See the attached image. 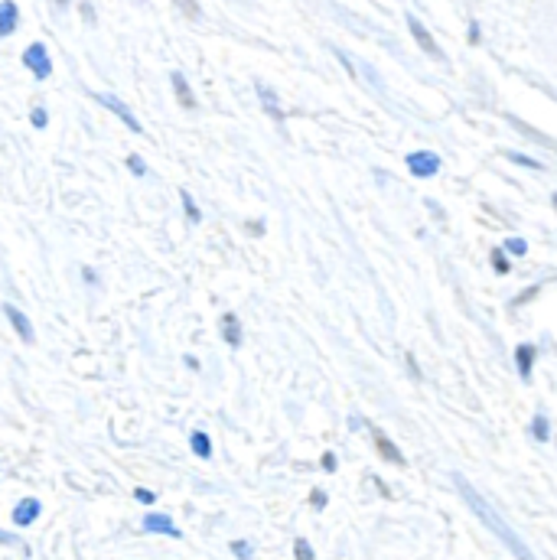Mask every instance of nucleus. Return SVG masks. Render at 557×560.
<instances>
[{
    "label": "nucleus",
    "mask_w": 557,
    "mask_h": 560,
    "mask_svg": "<svg viewBox=\"0 0 557 560\" xmlns=\"http://www.w3.org/2000/svg\"><path fill=\"white\" fill-rule=\"evenodd\" d=\"M36 518H40V502H36V498H24V502H20V506L14 508V521L20 525V528L33 525Z\"/></svg>",
    "instance_id": "11"
},
{
    "label": "nucleus",
    "mask_w": 557,
    "mask_h": 560,
    "mask_svg": "<svg viewBox=\"0 0 557 560\" xmlns=\"http://www.w3.org/2000/svg\"><path fill=\"white\" fill-rule=\"evenodd\" d=\"M493 268L499 270V274H509V258H502V251H493Z\"/></svg>",
    "instance_id": "22"
},
{
    "label": "nucleus",
    "mask_w": 557,
    "mask_h": 560,
    "mask_svg": "<svg viewBox=\"0 0 557 560\" xmlns=\"http://www.w3.org/2000/svg\"><path fill=\"white\" fill-rule=\"evenodd\" d=\"M407 170H411V176H417V180H427V176H437L440 170V157L430 151H415L407 153Z\"/></svg>",
    "instance_id": "3"
},
{
    "label": "nucleus",
    "mask_w": 557,
    "mask_h": 560,
    "mask_svg": "<svg viewBox=\"0 0 557 560\" xmlns=\"http://www.w3.org/2000/svg\"><path fill=\"white\" fill-rule=\"evenodd\" d=\"M173 4L180 7V14L190 16V20H200V16H202V10H200V4H196V0H173Z\"/></svg>",
    "instance_id": "18"
},
{
    "label": "nucleus",
    "mask_w": 557,
    "mask_h": 560,
    "mask_svg": "<svg viewBox=\"0 0 557 560\" xmlns=\"http://www.w3.org/2000/svg\"><path fill=\"white\" fill-rule=\"evenodd\" d=\"M294 554H297V560H313V547L307 545V541H303V537H297Z\"/></svg>",
    "instance_id": "19"
},
{
    "label": "nucleus",
    "mask_w": 557,
    "mask_h": 560,
    "mask_svg": "<svg viewBox=\"0 0 557 560\" xmlns=\"http://www.w3.org/2000/svg\"><path fill=\"white\" fill-rule=\"evenodd\" d=\"M0 545H20V537L7 535V531H0Z\"/></svg>",
    "instance_id": "27"
},
{
    "label": "nucleus",
    "mask_w": 557,
    "mask_h": 560,
    "mask_svg": "<svg viewBox=\"0 0 557 560\" xmlns=\"http://www.w3.org/2000/svg\"><path fill=\"white\" fill-rule=\"evenodd\" d=\"M180 199H183V209H186V215H190L192 225H200V221H202V212H200V205L192 202L190 190H180Z\"/></svg>",
    "instance_id": "16"
},
{
    "label": "nucleus",
    "mask_w": 557,
    "mask_h": 560,
    "mask_svg": "<svg viewBox=\"0 0 557 560\" xmlns=\"http://www.w3.org/2000/svg\"><path fill=\"white\" fill-rule=\"evenodd\" d=\"M407 30H411V36H415V40H417V46H421L424 53H427V55H434L437 63H444V59H446V55H444V49H440L437 43H434V36H430V33H427V26H424L415 14H407Z\"/></svg>",
    "instance_id": "4"
},
{
    "label": "nucleus",
    "mask_w": 557,
    "mask_h": 560,
    "mask_svg": "<svg viewBox=\"0 0 557 560\" xmlns=\"http://www.w3.org/2000/svg\"><path fill=\"white\" fill-rule=\"evenodd\" d=\"M515 362H518V375H522V381H532L534 349L532 346H518L515 349Z\"/></svg>",
    "instance_id": "14"
},
{
    "label": "nucleus",
    "mask_w": 557,
    "mask_h": 560,
    "mask_svg": "<svg viewBox=\"0 0 557 560\" xmlns=\"http://www.w3.org/2000/svg\"><path fill=\"white\" fill-rule=\"evenodd\" d=\"M134 496H137V502H143V506H151L153 498H157V496H153V492H147V489H137Z\"/></svg>",
    "instance_id": "26"
},
{
    "label": "nucleus",
    "mask_w": 557,
    "mask_h": 560,
    "mask_svg": "<svg viewBox=\"0 0 557 560\" xmlns=\"http://www.w3.org/2000/svg\"><path fill=\"white\" fill-rule=\"evenodd\" d=\"M128 166H131V173H134V176H147V163H143L137 153H131V157H128Z\"/></svg>",
    "instance_id": "20"
},
{
    "label": "nucleus",
    "mask_w": 557,
    "mask_h": 560,
    "mask_svg": "<svg viewBox=\"0 0 557 560\" xmlns=\"http://www.w3.org/2000/svg\"><path fill=\"white\" fill-rule=\"evenodd\" d=\"M532 434H534V440H542V443L551 437V424H548V418H544V414H538V418H534Z\"/></svg>",
    "instance_id": "17"
},
{
    "label": "nucleus",
    "mask_w": 557,
    "mask_h": 560,
    "mask_svg": "<svg viewBox=\"0 0 557 560\" xmlns=\"http://www.w3.org/2000/svg\"><path fill=\"white\" fill-rule=\"evenodd\" d=\"M313 506L323 508V506H327V496H323V492H313Z\"/></svg>",
    "instance_id": "28"
},
{
    "label": "nucleus",
    "mask_w": 557,
    "mask_h": 560,
    "mask_svg": "<svg viewBox=\"0 0 557 560\" xmlns=\"http://www.w3.org/2000/svg\"><path fill=\"white\" fill-rule=\"evenodd\" d=\"M454 486H456V489H460L463 502H466V506H470L473 512L479 515V521H483V525H486V528L493 531V535L499 537L502 545L509 547V551L515 554L518 560H534V557H532V551H528V545H525V541H522V537L515 535V528H512V525H509V521H505V518H499V512H495V508L489 506L486 498L479 496V492L473 489L470 482L463 479L460 473H454Z\"/></svg>",
    "instance_id": "1"
},
{
    "label": "nucleus",
    "mask_w": 557,
    "mask_h": 560,
    "mask_svg": "<svg viewBox=\"0 0 557 560\" xmlns=\"http://www.w3.org/2000/svg\"><path fill=\"white\" fill-rule=\"evenodd\" d=\"M170 82H173V92H176V102L183 104V108H196V95H192V88H190V82H186V75L183 72H173L170 75Z\"/></svg>",
    "instance_id": "10"
},
{
    "label": "nucleus",
    "mask_w": 557,
    "mask_h": 560,
    "mask_svg": "<svg viewBox=\"0 0 557 560\" xmlns=\"http://www.w3.org/2000/svg\"><path fill=\"white\" fill-rule=\"evenodd\" d=\"M258 98H261L264 111H268V114H271L274 121H284V118H287V111L280 108V104H278V95H274V92H271V88H268V85H258Z\"/></svg>",
    "instance_id": "12"
},
{
    "label": "nucleus",
    "mask_w": 557,
    "mask_h": 560,
    "mask_svg": "<svg viewBox=\"0 0 557 560\" xmlns=\"http://www.w3.org/2000/svg\"><path fill=\"white\" fill-rule=\"evenodd\" d=\"M509 160L512 163H518V166H532V170H544L538 160H532V157H522V153H509Z\"/></svg>",
    "instance_id": "21"
},
{
    "label": "nucleus",
    "mask_w": 557,
    "mask_h": 560,
    "mask_svg": "<svg viewBox=\"0 0 557 560\" xmlns=\"http://www.w3.org/2000/svg\"><path fill=\"white\" fill-rule=\"evenodd\" d=\"M372 440H375V450L382 453V457L388 459L391 466H405V453H401L398 447H395V443H391L388 437L378 430V427H372Z\"/></svg>",
    "instance_id": "7"
},
{
    "label": "nucleus",
    "mask_w": 557,
    "mask_h": 560,
    "mask_svg": "<svg viewBox=\"0 0 557 560\" xmlns=\"http://www.w3.org/2000/svg\"><path fill=\"white\" fill-rule=\"evenodd\" d=\"M143 531H151V535L180 537V528H176V525L167 518V515H147V518H143Z\"/></svg>",
    "instance_id": "9"
},
{
    "label": "nucleus",
    "mask_w": 557,
    "mask_h": 560,
    "mask_svg": "<svg viewBox=\"0 0 557 560\" xmlns=\"http://www.w3.org/2000/svg\"><path fill=\"white\" fill-rule=\"evenodd\" d=\"M24 65L36 75V79H49L53 75V63H49V49L43 46V43H33V46H26L24 53Z\"/></svg>",
    "instance_id": "2"
},
{
    "label": "nucleus",
    "mask_w": 557,
    "mask_h": 560,
    "mask_svg": "<svg viewBox=\"0 0 557 560\" xmlns=\"http://www.w3.org/2000/svg\"><path fill=\"white\" fill-rule=\"evenodd\" d=\"M222 336H225V342H229L231 349L241 346V323H239V316H235V313H225L222 316Z\"/></svg>",
    "instance_id": "13"
},
{
    "label": "nucleus",
    "mask_w": 557,
    "mask_h": 560,
    "mask_svg": "<svg viewBox=\"0 0 557 560\" xmlns=\"http://www.w3.org/2000/svg\"><path fill=\"white\" fill-rule=\"evenodd\" d=\"M20 24V7L14 0H0V36H10Z\"/></svg>",
    "instance_id": "8"
},
{
    "label": "nucleus",
    "mask_w": 557,
    "mask_h": 560,
    "mask_svg": "<svg viewBox=\"0 0 557 560\" xmlns=\"http://www.w3.org/2000/svg\"><path fill=\"white\" fill-rule=\"evenodd\" d=\"M505 251H512V254H525V251H528V245H525V241H522V238H509V241H505Z\"/></svg>",
    "instance_id": "23"
},
{
    "label": "nucleus",
    "mask_w": 557,
    "mask_h": 560,
    "mask_svg": "<svg viewBox=\"0 0 557 560\" xmlns=\"http://www.w3.org/2000/svg\"><path fill=\"white\" fill-rule=\"evenodd\" d=\"M95 102L104 104L108 111H114V114H118V118L124 121V124H128V131H134V134H143L141 121H137L134 114H131V108H128L124 102H121V98H114V95H95Z\"/></svg>",
    "instance_id": "5"
},
{
    "label": "nucleus",
    "mask_w": 557,
    "mask_h": 560,
    "mask_svg": "<svg viewBox=\"0 0 557 560\" xmlns=\"http://www.w3.org/2000/svg\"><path fill=\"white\" fill-rule=\"evenodd\" d=\"M470 43H479V24H470Z\"/></svg>",
    "instance_id": "30"
},
{
    "label": "nucleus",
    "mask_w": 557,
    "mask_h": 560,
    "mask_svg": "<svg viewBox=\"0 0 557 560\" xmlns=\"http://www.w3.org/2000/svg\"><path fill=\"white\" fill-rule=\"evenodd\" d=\"M56 4H59V7H65V4H69V0H56Z\"/></svg>",
    "instance_id": "31"
},
{
    "label": "nucleus",
    "mask_w": 557,
    "mask_h": 560,
    "mask_svg": "<svg viewBox=\"0 0 557 560\" xmlns=\"http://www.w3.org/2000/svg\"><path fill=\"white\" fill-rule=\"evenodd\" d=\"M231 551H235V557L251 560V545H245V541H235V545H231Z\"/></svg>",
    "instance_id": "24"
},
{
    "label": "nucleus",
    "mask_w": 557,
    "mask_h": 560,
    "mask_svg": "<svg viewBox=\"0 0 557 560\" xmlns=\"http://www.w3.org/2000/svg\"><path fill=\"white\" fill-rule=\"evenodd\" d=\"M33 127H46V121H49V114H46V108H36L33 111Z\"/></svg>",
    "instance_id": "25"
},
{
    "label": "nucleus",
    "mask_w": 557,
    "mask_h": 560,
    "mask_svg": "<svg viewBox=\"0 0 557 560\" xmlns=\"http://www.w3.org/2000/svg\"><path fill=\"white\" fill-rule=\"evenodd\" d=\"M4 313H7L10 326H14V329H16V336H20V339H24V342H33V339H36V336H33L30 316H26L24 309L14 307V303H7V307H4Z\"/></svg>",
    "instance_id": "6"
},
{
    "label": "nucleus",
    "mask_w": 557,
    "mask_h": 560,
    "mask_svg": "<svg viewBox=\"0 0 557 560\" xmlns=\"http://www.w3.org/2000/svg\"><path fill=\"white\" fill-rule=\"evenodd\" d=\"M190 447H192V453L200 459H209L212 457V443H209V437L202 434V430H196V434L190 437Z\"/></svg>",
    "instance_id": "15"
},
{
    "label": "nucleus",
    "mask_w": 557,
    "mask_h": 560,
    "mask_svg": "<svg viewBox=\"0 0 557 560\" xmlns=\"http://www.w3.org/2000/svg\"><path fill=\"white\" fill-rule=\"evenodd\" d=\"M323 466H327L329 473H333V469H336V457H333V453H327V457H323Z\"/></svg>",
    "instance_id": "29"
}]
</instances>
